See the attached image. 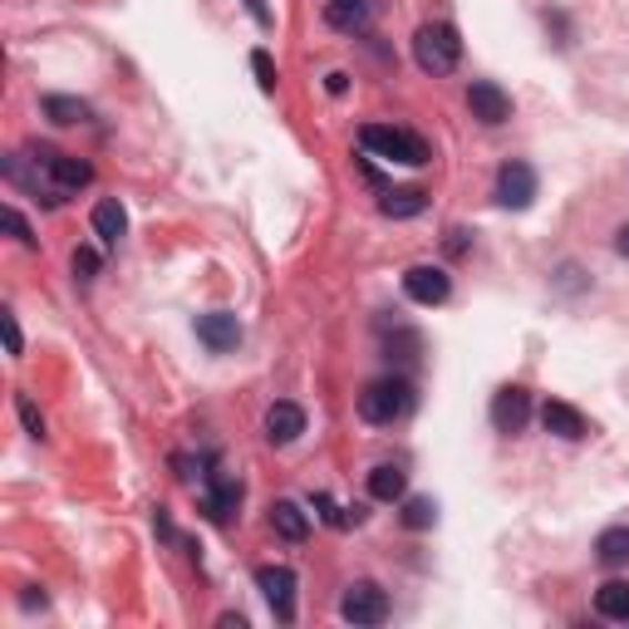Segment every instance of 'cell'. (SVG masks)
<instances>
[{
	"label": "cell",
	"instance_id": "cell-1",
	"mask_svg": "<svg viewBox=\"0 0 629 629\" xmlns=\"http://www.w3.org/2000/svg\"><path fill=\"white\" fill-rule=\"evenodd\" d=\"M359 143L369 148L374 158H384V163H404V168L428 163V143L408 129H394V123H369V129H359Z\"/></svg>",
	"mask_w": 629,
	"mask_h": 629
},
{
	"label": "cell",
	"instance_id": "cell-2",
	"mask_svg": "<svg viewBox=\"0 0 629 629\" xmlns=\"http://www.w3.org/2000/svg\"><path fill=\"white\" fill-rule=\"evenodd\" d=\"M408 408H414V384L408 379H374L359 394V418L374 423V428H388V423L408 418Z\"/></svg>",
	"mask_w": 629,
	"mask_h": 629
},
{
	"label": "cell",
	"instance_id": "cell-3",
	"mask_svg": "<svg viewBox=\"0 0 629 629\" xmlns=\"http://www.w3.org/2000/svg\"><path fill=\"white\" fill-rule=\"evenodd\" d=\"M414 60L423 74H453L457 60H463V40H457L453 26H423L414 35Z\"/></svg>",
	"mask_w": 629,
	"mask_h": 629
},
{
	"label": "cell",
	"instance_id": "cell-4",
	"mask_svg": "<svg viewBox=\"0 0 629 629\" xmlns=\"http://www.w3.org/2000/svg\"><path fill=\"white\" fill-rule=\"evenodd\" d=\"M339 615H345L349 625H384L388 620V595L374 586V580H354L345 590V600H339Z\"/></svg>",
	"mask_w": 629,
	"mask_h": 629
},
{
	"label": "cell",
	"instance_id": "cell-5",
	"mask_svg": "<svg viewBox=\"0 0 629 629\" xmlns=\"http://www.w3.org/2000/svg\"><path fill=\"white\" fill-rule=\"evenodd\" d=\"M256 586H261V595H266L271 610H276V620L291 625L295 620V570L291 566H261Z\"/></svg>",
	"mask_w": 629,
	"mask_h": 629
},
{
	"label": "cell",
	"instance_id": "cell-6",
	"mask_svg": "<svg viewBox=\"0 0 629 629\" xmlns=\"http://www.w3.org/2000/svg\"><path fill=\"white\" fill-rule=\"evenodd\" d=\"M404 295L414 305H443L453 295V276L443 266H408L404 271Z\"/></svg>",
	"mask_w": 629,
	"mask_h": 629
},
{
	"label": "cell",
	"instance_id": "cell-7",
	"mask_svg": "<svg viewBox=\"0 0 629 629\" xmlns=\"http://www.w3.org/2000/svg\"><path fill=\"white\" fill-rule=\"evenodd\" d=\"M526 423H531V394L517 384L497 388V398H491V428L497 433H521Z\"/></svg>",
	"mask_w": 629,
	"mask_h": 629
},
{
	"label": "cell",
	"instance_id": "cell-8",
	"mask_svg": "<svg viewBox=\"0 0 629 629\" xmlns=\"http://www.w3.org/2000/svg\"><path fill=\"white\" fill-rule=\"evenodd\" d=\"M497 202L501 207H511V212H521V207H531L536 202V168L531 163H507L497 173Z\"/></svg>",
	"mask_w": 629,
	"mask_h": 629
},
{
	"label": "cell",
	"instance_id": "cell-9",
	"mask_svg": "<svg viewBox=\"0 0 629 629\" xmlns=\"http://www.w3.org/2000/svg\"><path fill=\"white\" fill-rule=\"evenodd\" d=\"M467 109H473V119H483L487 129H497V123L511 119V99L501 84H491V79H473V89H467Z\"/></svg>",
	"mask_w": 629,
	"mask_h": 629
},
{
	"label": "cell",
	"instance_id": "cell-10",
	"mask_svg": "<svg viewBox=\"0 0 629 629\" xmlns=\"http://www.w3.org/2000/svg\"><path fill=\"white\" fill-rule=\"evenodd\" d=\"M197 339H202V345H207L212 354H226V349L242 345V325H236V315L212 311V315L197 319Z\"/></svg>",
	"mask_w": 629,
	"mask_h": 629
},
{
	"label": "cell",
	"instance_id": "cell-11",
	"mask_svg": "<svg viewBox=\"0 0 629 629\" xmlns=\"http://www.w3.org/2000/svg\"><path fill=\"white\" fill-rule=\"evenodd\" d=\"M305 433V408L301 404H271L266 408V438L276 443V448H285V443H295Z\"/></svg>",
	"mask_w": 629,
	"mask_h": 629
},
{
	"label": "cell",
	"instance_id": "cell-12",
	"mask_svg": "<svg viewBox=\"0 0 629 629\" xmlns=\"http://www.w3.org/2000/svg\"><path fill=\"white\" fill-rule=\"evenodd\" d=\"M202 507H207L212 521H232L236 507H242V483H236V477L212 473L207 477V501H202Z\"/></svg>",
	"mask_w": 629,
	"mask_h": 629
},
{
	"label": "cell",
	"instance_id": "cell-13",
	"mask_svg": "<svg viewBox=\"0 0 629 629\" xmlns=\"http://www.w3.org/2000/svg\"><path fill=\"white\" fill-rule=\"evenodd\" d=\"M541 423H546V433H556V438H566V443H576V438H586V414H580L576 404H560V398H551V404L541 408Z\"/></svg>",
	"mask_w": 629,
	"mask_h": 629
},
{
	"label": "cell",
	"instance_id": "cell-14",
	"mask_svg": "<svg viewBox=\"0 0 629 629\" xmlns=\"http://www.w3.org/2000/svg\"><path fill=\"white\" fill-rule=\"evenodd\" d=\"M595 610L615 625H629V580H605V586L595 590Z\"/></svg>",
	"mask_w": 629,
	"mask_h": 629
},
{
	"label": "cell",
	"instance_id": "cell-15",
	"mask_svg": "<svg viewBox=\"0 0 629 629\" xmlns=\"http://www.w3.org/2000/svg\"><path fill=\"white\" fill-rule=\"evenodd\" d=\"M271 526H276V536H285V541H305L311 536V517L301 511V501H276L271 507Z\"/></svg>",
	"mask_w": 629,
	"mask_h": 629
},
{
	"label": "cell",
	"instance_id": "cell-16",
	"mask_svg": "<svg viewBox=\"0 0 629 629\" xmlns=\"http://www.w3.org/2000/svg\"><path fill=\"white\" fill-rule=\"evenodd\" d=\"M123 232H129V216H123V207H119L113 197H104V202L94 207V236H99L104 246H119Z\"/></svg>",
	"mask_w": 629,
	"mask_h": 629
},
{
	"label": "cell",
	"instance_id": "cell-17",
	"mask_svg": "<svg viewBox=\"0 0 629 629\" xmlns=\"http://www.w3.org/2000/svg\"><path fill=\"white\" fill-rule=\"evenodd\" d=\"M423 207H428V192L423 187H394L379 197V212L394 216V222H404V216H418Z\"/></svg>",
	"mask_w": 629,
	"mask_h": 629
},
{
	"label": "cell",
	"instance_id": "cell-18",
	"mask_svg": "<svg viewBox=\"0 0 629 629\" xmlns=\"http://www.w3.org/2000/svg\"><path fill=\"white\" fill-rule=\"evenodd\" d=\"M325 20L335 30H364L369 26V0H325Z\"/></svg>",
	"mask_w": 629,
	"mask_h": 629
},
{
	"label": "cell",
	"instance_id": "cell-19",
	"mask_svg": "<svg viewBox=\"0 0 629 629\" xmlns=\"http://www.w3.org/2000/svg\"><path fill=\"white\" fill-rule=\"evenodd\" d=\"M404 487H408V477H404V467L398 463H379L369 473V497L374 501H398L404 497Z\"/></svg>",
	"mask_w": 629,
	"mask_h": 629
},
{
	"label": "cell",
	"instance_id": "cell-20",
	"mask_svg": "<svg viewBox=\"0 0 629 629\" xmlns=\"http://www.w3.org/2000/svg\"><path fill=\"white\" fill-rule=\"evenodd\" d=\"M595 556H600V566H625L629 560V526H610V531H600Z\"/></svg>",
	"mask_w": 629,
	"mask_h": 629
},
{
	"label": "cell",
	"instance_id": "cell-21",
	"mask_svg": "<svg viewBox=\"0 0 629 629\" xmlns=\"http://www.w3.org/2000/svg\"><path fill=\"white\" fill-rule=\"evenodd\" d=\"M44 119L54 123H84L89 119V104H79L70 94H44Z\"/></svg>",
	"mask_w": 629,
	"mask_h": 629
},
{
	"label": "cell",
	"instance_id": "cell-22",
	"mask_svg": "<svg viewBox=\"0 0 629 629\" xmlns=\"http://www.w3.org/2000/svg\"><path fill=\"white\" fill-rule=\"evenodd\" d=\"M433 521H438V501H433V497H408V507H404L408 531H428Z\"/></svg>",
	"mask_w": 629,
	"mask_h": 629
},
{
	"label": "cell",
	"instance_id": "cell-23",
	"mask_svg": "<svg viewBox=\"0 0 629 629\" xmlns=\"http://www.w3.org/2000/svg\"><path fill=\"white\" fill-rule=\"evenodd\" d=\"M251 70H256L261 94H276V64H271V54H266V50H256V54H251Z\"/></svg>",
	"mask_w": 629,
	"mask_h": 629
},
{
	"label": "cell",
	"instance_id": "cell-24",
	"mask_svg": "<svg viewBox=\"0 0 629 629\" xmlns=\"http://www.w3.org/2000/svg\"><path fill=\"white\" fill-rule=\"evenodd\" d=\"M16 408H20V423L30 428V438H44V418H40V408L30 404V394H20V398H16Z\"/></svg>",
	"mask_w": 629,
	"mask_h": 629
},
{
	"label": "cell",
	"instance_id": "cell-25",
	"mask_svg": "<svg viewBox=\"0 0 629 629\" xmlns=\"http://www.w3.org/2000/svg\"><path fill=\"white\" fill-rule=\"evenodd\" d=\"M6 226H10V236H16V242L35 246V232H30V222H26V216H20L16 207H6Z\"/></svg>",
	"mask_w": 629,
	"mask_h": 629
},
{
	"label": "cell",
	"instance_id": "cell-26",
	"mask_svg": "<svg viewBox=\"0 0 629 629\" xmlns=\"http://www.w3.org/2000/svg\"><path fill=\"white\" fill-rule=\"evenodd\" d=\"M94 271H99V251H74V276L79 281H94Z\"/></svg>",
	"mask_w": 629,
	"mask_h": 629
},
{
	"label": "cell",
	"instance_id": "cell-27",
	"mask_svg": "<svg viewBox=\"0 0 629 629\" xmlns=\"http://www.w3.org/2000/svg\"><path fill=\"white\" fill-rule=\"evenodd\" d=\"M580 276V271L576 266H570V261H566V266H560L556 271V285H560V291H566V295H576V291H586V281H576Z\"/></svg>",
	"mask_w": 629,
	"mask_h": 629
},
{
	"label": "cell",
	"instance_id": "cell-28",
	"mask_svg": "<svg viewBox=\"0 0 629 629\" xmlns=\"http://www.w3.org/2000/svg\"><path fill=\"white\" fill-rule=\"evenodd\" d=\"M0 325H6V345H10V354H20V349H26V339H20V325H16V315H0Z\"/></svg>",
	"mask_w": 629,
	"mask_h": 629
},
{
	"label": "cell",
	"instance_id": "cell-29",
	"mask_svg": "<svg viewBox=\"0 0 629 629\" xmlns=\"http://www.w3.org/2000/svg\"><path fill=\"white\" fill-rule=\"evenodd\" d=\"M246 6H251V16H256L261 26H271V10H266V0H246Z\"/></svg>",
	"mask_w": 629,
	"mask_h": 629
},
{
	"label": "cell",
	"instance_id": "cell-30",
	"mask_svg": "<svg viewBox=\"0 0 629 629\" xmlns=\"http://www.w3.org/2000/svg\"><path fill=\"white\" fill-rule=\"evenodd\" d=\"M615 251H620V256L629 261V226H620V232H615Z\"/></svg>",
	"mask_w": 629,
	"mask_h": 629
},
{
	"label": "cell",
	"instance_id": "cell-31",
	"mask_svg": "<svg viewBox=\"0 0 629 629\" xmlns=\"http://www.w3.org/2000/svg\"><path fill=\"white\" fill-rule=\"evenodd\" d=\"M349 89V74H329V94H345Z\"/></svg>",
	"mask_w": 629,
	"mask_h": 629
},
{
	"label": "cell",
	"instance_id": "cell-32",
	"mask_svg": "<svg viewBox=\"0 0 629 629\" xmlns=\"http://www.w3.org/2000/svg\"><path fill=\"white\" fill-rule=\"evenodd\" d=\"M467 246V232H448V251H463Z\"/></svg>",
	"mask_w": 629,
	"mask_h": 629
}]
</instances>
